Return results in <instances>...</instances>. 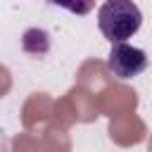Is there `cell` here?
Listing matches in <instances>:
<instances>
[{"mask_svg":"<svg viewBox=\"0 0 152 152\" xmlns=\"http://www.w3.org/2000/svg\"><path fill=\"white\" fill-rule=\"evenodd\" d=\"M97 26L112 45L126 43V38L140 31L142 12L131 0H109V2H102L97 10Z\"/></svg>","mask_w":152,"mask_h":152,"instance_id":"obj_1","label":"cell"},{"mask_svg":"<svg viewBox=\"0 0 152 152\" xmlns=\"http://www.w3.org/2000/svg\"><path fill=\"white\" fill-rule=\"evenodd\" d=\"M147 55L145 50L128 45V43H114L107 57V69L112 76L121 78V81H131L135 76H140L147 69Z\"/></svg>","mask_w":152,"mask_h":152,"instance_id":"obj_2","label":"cell"}]
</instances>
